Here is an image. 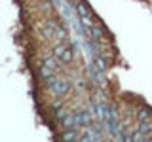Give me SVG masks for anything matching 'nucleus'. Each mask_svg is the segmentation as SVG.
Here are the masks:
<instances>
[{
  "label": "nucleus",
  "mask_w": 152,
  "mask_h": 142,
  "mask_svg": "<svg viewBox=\"0 0 152 142\" xmlns=\"http://www.w3.org/2000/svg\"><path fill=\"white\" fill-rule=\"evenodd\" d=\"M135 120L137 123H146V121H152V110L148 106H139L135 112Z\"/></svg>",
  "instance_id": "nucleus-5"
},
{
  "label": "nucleus",
  "mask_w": 152,
  "mask_h": 142,
  "mask_svg": "<svg viewBox=\"0 0 152 142\" xmlns=\"http://www.w3.org/2000/svg\"><path fill=\"white\" fill-rule=\"evenodd\" d=\"M55 40H57V44H66L69 42V30L65 27L57 25L55 27Z\"/></svg>",
  "instance_id": "nucleus-7"
},
{
  "label": "nucleus",
  "mask_w": 152,
  "mask_h": 142,
  "mask_svg": "<svg viewBox=\"0 0 152 142\" xmlns=\"http://www.w3.org/2000/svg\"><path fill=\"white\" fill-rule=\"evenodd\" d=\"M95 64H97L99 66V68H101L103 70V72H104V70H107V61H104V57L103 55H95Z\"/></svg>",
  "instance_id": "nucleus-10"
},
{
  "label": "nucleus",
  "mask_w": 152,
  "mask_h": 142,
  "mask_svg": "<svg viewBox=\"0 0 152 142\" xmlns=\"http://www.w3.org/2000/svg\"><path fill=\"white\" fill-rule=\"evenodd\" d=\"M42 66H46V68H51V70H57L59 68V61H57V57L53 53H46L42 57Z\"/></svg>",
  "instance_id": "nucleus-6"
},
{
  "label": "nucleus",
  "mask_w": 152,
  "mask_h": 142,
  "mask_svg": "<svg viewBox=\"0 0 152 142\" xmlns=\"http://www.w3.org/2000/svg\"><path fill=\"white\" fill-rule=\"evenodd\" d=\"M55 27L57 25L53 21H42L36 27V30L40 34V38H44V40H55Z\"/></svg>",
  "instance_id": "nucleus-2"
},
{
  "label": "nucleus",
  "mask_w": 152,
  "mask_h": 142,
  "mask_svg": "<svg viewBox=\"0 0 152 142\" xmlns=\"http://www.w3.org/2000/svg\"><path fill=\"white\" fill-rule=\"evenodd\" d=\"M76 9H78V15H80V17H86V15H93L91 8H89L88 4L84 2V0H78V2H76Z\"/></svg>",
  "instance_id": "nucleus-8"
},
{
  "label": "nucleus",
  "mask_w": 152,
  "mask_h": 142,
  "mask_svg": "<svg viewBox=\"0 0 152 142\" xmlns=\"http://www.w3.org/2000/svg\"><path fill=\"white\" fill-rule=\"evenodd\" d=\"M51 53L57 57V61H59L61 64H70L72 59H74V51L69 44H55L53 49H51Z\"/></svg>",
  "instance_id": "nucleus-1"
},
{
  "label": "nucleus",
  "mask_w": 152,
  "mask_h": 142,
  "mask_svg": "<svg viewBox=\"0 0 152 142\" xmlns=\"http://www.w3.org/2000/svg\"><path fill=\"white\" fill-rule=\"evenodd\" d=\"M80 129H63L59 133V140L61 142H78L80 140Z\"/></svg>",
  "instance_id": "nucleus-4"
},
{
  "label": "nucleus",
  "mask_w": 152,
  "mask_h": 142,
  "mask_svg": "<svg viewBox=\"0 0 152 142\" xmlns=\"http://www.w3.org/2000/svg\"><path fill=\"white\" fill-rule=\"evenodd\" d=\"M48 89H50V91L51 93H53L55 95V97H65V95L66 93H69L70 91V87H69V83H66L65 82V80H57V82L53 83V85H50V87H48Z\"/></svg>",
  "instance_id": "nucleus-3"
},
{
  "label": "nucleus",
  "mask_w": 152,
  "mask_h": 142,
  "mask_svg": "<svg viewBox=\"0 0 152 142\" xmlns=\"http://www.w3.org/2000/svg\"><path fill=\"white\" fill-rule=\"evenodd\" d=\"M133 131H135V127L122 129V142H133Z\"/></svg>",
  "instance_id": "nucleus-9"
}]
</instances>
